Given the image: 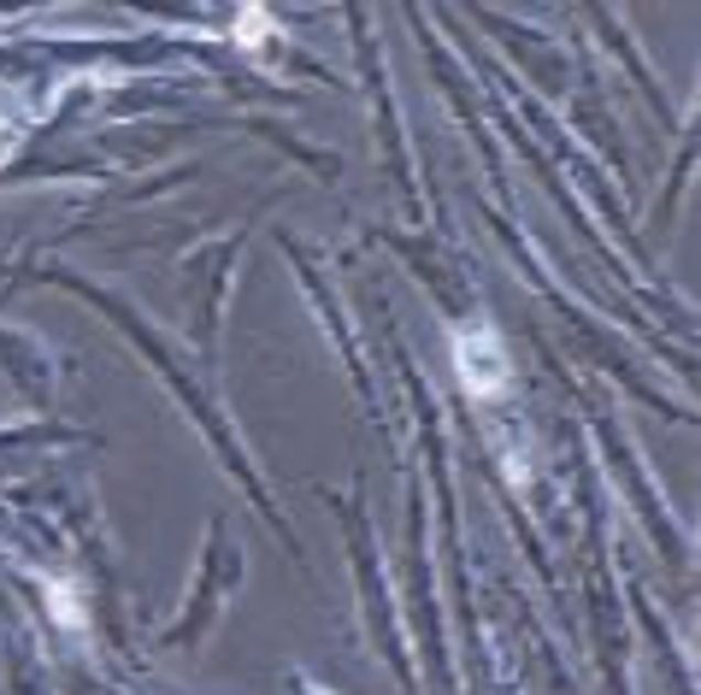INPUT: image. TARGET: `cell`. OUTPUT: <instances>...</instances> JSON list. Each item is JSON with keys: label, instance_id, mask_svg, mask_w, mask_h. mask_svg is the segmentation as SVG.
Wrapping results in <instances>:
<instances>
[{"label": "cell", "instance_id": "cell-1", "mask_svg": "<svg viewBox=\"0 0 701 695\" xmlns=\"http://www.w3.org/2000/svg\"><path fill=\"white\" fill-rule=\"evenodd\" d=\"M454 371H460V389H466L472 401H495V395H507V383H513L507 348L489 325L454 336Z\"/></svg>", "mask_w": 701, "mask_h": 695}, {"label": "cell", "instance_id": "cell-2", "mask_svg": "<svg viewBox=\"0 0 701 695\" xmlns=\"http://www.w3.org/2000/svg\"><path fill=\"white\" fill-rule=\"evenodd\" d=\"M266 30H271V12H266V7H242V19H236V42H242V47H260Z\"/></svg>", "mask_w": 701, "mask_h": 695}, {"label": "cell", "instance_id": "cell-3", "mask_svg": "<svg viewBox=\"0 0 701 695\" xmlns=\"http://www.w3.org/2000/svg\"><path fill=\"white\" fill-rule=\"evenodd\" d=\"M47 601H54V607H60V619H65V625H72V631H77V625H83V607H77V589H72V584H60V589H47Z\"/></svg>", "mask_w": 701, "mask_h": 695}, {"label": "cell", "instance_id": "cell-4", "mask_svg": "<svg viewBox=\"0 0 701 695\" xmlns=\"http://www.w3.org/2000/svg\"><path fill=\"white\" fill-rule=\"evenodd\" d=\"M7 148H12V124L0 118V160H7Z\"/></svg>", "mask_w": 701, "mask_h": 695}]
</instances>
